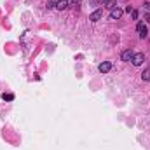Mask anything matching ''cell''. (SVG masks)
Listing matches in <instances>:
<instances>
[{"label": "cell", "mask_w": 150, "mask_h": 150, "mask_svg": "<svg viewBox=\"0 0 150 150\" xmlns=\"http://www.w3.org/2000/svg\"><path fill=\"white\" fill-rule=\"evenodd\" d=\"M98 70H100L101 73H106V72H110V70H112V63H110V61H103L101 65L98 67Z\"/></svg>", "instance_id": "4"}, {"label": "cell", "mask_w": 150, "mask_h": 150, "mask_svg": "<svg viewBox=\"0 0 150 150\" xmlns=\"http://www.w3.org/2000/svg\"><path fill=\"white\" fill-rule=\"evenodd\" d=\"M136 32L140 33V37H141V38H145V37H147V33H148V30H147V26H145V23H138V25H136Z\"/></svg>", "instance_id": "5"}, {"label": "cell", "mask_w": 150, "mask_h": 150, "mask_svg": "<svg viewBox=\"0 0 150 150\" xmlns=\"http://www.w3.org/2000/svg\"><path fill=\"white\" fill-rule=\"evenodd\" d=\"M79 2H80V0H72V4H73V5H75V4H79Z\"/></svg>", "instance_id": "16"}, {"label": "cell", "mask_w": 150, "mask_h": 150, "mask_svg": "<svg viewBox=\"0 0 150 150\" xmlns=\"http://www.w3.org/2000/svg\"><path fill=\"white\" fill-rule=\"evenodd\" d=\"M54 7H56L58 11H65V9L68 7V0H58Z\"/></svg>", "instance_id": "7"}, {"label": "cell", "mask_w": 150, "mask_h": 150, "mask_svg": "<svg viewBox=\"0 0 150 150\" xmlns=\"http://www.w3.org/2000/svg\"><path fill=\"white\" fill-rule=\"evenodd\" d=\"M56 5V2H52V0H51V2H47V9H52Z\"/></svg>", "instance_id": "10"}, {"label": "cell", "mask_w": 150, "mask_h": 150, "mask_svg": "<svg viewBox=\"0 0 150 150\" xmlns=\"http://www.w3.org/2000/svg\"><path fill=\"white\" fill-rule=\"evenodd\" d=\"M143 61H145V54H143V52H135V54H133L131 63H133L135 67H141V65H143Z\"/></svg>", "instance_id": "1"}, {"label": "cell", "mask_w": 150, "mask_h": 150, "mask_svg": "<svg viewBox=\"0 0 150 150\" xmlns=\"http://www.w3.org/2000/svg\"><path fill=\"white\" fill-rule=\"evenodd\" d=\"M131 17H133V19H138V12H136V11H133V12H131Z\"/></svg>", "instance_id": "11"}, {"label": "cell", "mask_w": 150, "mask_h": 150, "mask_svg": "<svg viewBox=\"0 0 150 150\" xmlns=\"http://www.w3.org/2000/svg\"><path fill=\"white\" fill-rule=\"evenodd\" d=\"M105 5L112 11V9H115V7H117V0H106V2H105Z\"/></svg>", "instance_id": "9"}, {"label": "cell", "mask_w": 150, "mask_h": 150, "mask_svg": "<svg viewBox=\"0 0 150 150\" xmlns=\"http://www.w3.org/2000/svg\"><path fill=\"white\" fill-rule=\"evenodd\" d=\"M141 79H143L145 82H148V80H150V67H147V68L141 72Z\"/></svg>", "instance_id": "8"}, {"label": "cell", "mask_w": 150, "mask_h": 150, "mask_svg": "<svg viewBox=\"0 0 150 150\" xmlns=\"http://www.w3.org/2000/svg\"><path fill=\"white\" fill-rule=\"evenodd\" d=\"M12 98H14L12 94H4V100H12Z\"/></svg>", "instance_id": "13"}, {"label": "cell", "mask_w": 150, "mask_h": 150, "mask_svg": "<svg viewBox=\"0 0 150 150\" xmlns=\"http://www.w3.org/2000/svg\"><path fill=\"white\" fill-rule=\"evenodd\" d=\"M122 14H124V11H122V9H119V7H115V9H112V11H110V17H112V19H120V17H122Z\"/></svg>", "instance_id": "6"}, {"label": "cell", "mask_w": 150, "mask_h": 150, "mask_svg": "<svg viewBox=\"0 0 150 150\" xmlns=\"http://www.w3.org/2000/svg\"><path fill=\"white\" fill-rule=\"evenodd\" d=\"M143 5H145V9H147V11H148V12H150V2H145V4H143Z\"/></svg>", "instance_id": "14"}, {"label": "cell", "mask_w": 150, "mask_h": 150, "mask_svg": "<svg viewBox=\"0 0 150 150\" xmlns=\"http://www.w3.org/2000/svg\"><path fill=\"white\" fill-rule=\"evenodd\" d=\"M145 23H150V14H145Z\"/></svg>", "instance_id": "15"}, {"label": "cell", "mask_w": 150, "mask_h": 150, "mask_svg": "<svg viewBox=\"0 0 150 150\" xmlns=\"http://www.w3.org/2000/svg\"><path fill=\"white\" fill-rule=\"evenodd\" d=\"M133 54H135V52H133L131 49H126V51H122L120 59H122V61H126V63H129V61L133 59Z\"/></svg>", "instance_id": "3"}, {"label": "cell", "mask_w": 150, "mask_h": 150, "mask_svg": "<svg viewBox=\"0 0 150 150\" xmlns=\"http://www.w3.org/2000/svg\"><path fill=\"white\" fill-rule=\"evenodd\" d=\"M133 11H135V9H133V7H131V5H127V7H126V12H129V14H131V12H133Z\"/></svg>", "instance_id": "12"}, {"label": "cell", "mask_w": 150, "mask_h": 150, "mask_svg": "<svg viewBox=\"0 0 150 150\" xmlns=\"http://www.w3.org/2000/svg\"><path fill=\"white\" fill-rule=\"evenodd\" d=\"M101 2H106V0H101Z\"/></svg>", "instance_id": "17"}, {"label": "cell", "mask_w": 150, "mask_h": 150, "mask_svg": "<svg viewBox=\"0 0 150 150\" xmlns=\"http://www.w3.org/2000/svg\"><path fill=\"white\" fill-rule=\"evenodd\" d=\"M89 19L93 21V23H98L100 19H103V9H96L94 12H91V16H89Z\"/></svg>", "instance_id": "2"}]
</instances>
